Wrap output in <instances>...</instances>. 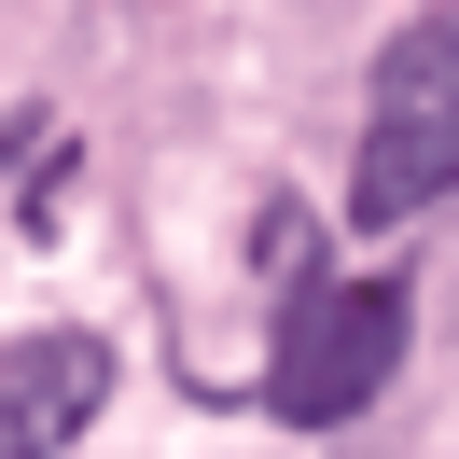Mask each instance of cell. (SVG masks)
<instances>
[{"mask_svg": "<svg viewBox=\"0 0 459 459\" xmlns=\"http://www.w3.org/2000/svg\"><path fill=\"white\" fill-rule=\"evenodd\" d=\"M112 403V348L98 334H14L0 348V459H42L70 431H98Z\"/></svg>", "mask_w": 459, "mask_h": 459, "instance_id": "3", "label": "cell"}, {"mask_svg": "<svg viewBox=\"0 0 459 459\" xmlns=\"http://www.w3.org/2000/svg\"><path fill=\"white\" fill-rule=\"evenodd\" d=\"M459 195V0L376 56V112H362V168H348V223L403 237L418 209Z\"/></svg>", "mask_w": 459, "mask_h": 459, "instance_id": "1", "label": "cell"}, {"mask_svg": "<svg viewBox=\"0 0 459 459\" xmlns=\"http://www.w3.org/2000/svg\"><path fill=\"white\" fill-rule=\"evenodd\" d=\"M403 334H418V292L403 279H307L292 264V307H279V348H264V403L292 431H334L390 390Z\"/></svg>", "mask_w": 459, "mask_h": 459, "instance_id": "2", "label": "cell"}]
</instances>
